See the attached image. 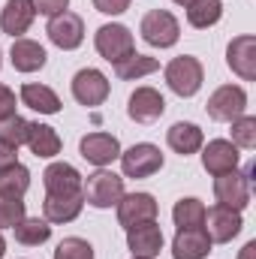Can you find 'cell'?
Here are the masks:
<instances>
[{"instance_id":"1","label":"cell","mask_w":256,"mask_h":259,"mask_svg":"<svg viewBox=\"0 0 256 259\" xmlns=\"http://www.w3.org/2000/svg\"><path fill=\"white\" fill-rule=\"evenodd\" d=\"M81 196L94 208H112L124 196V178L109 169H97L94 175H88V181H81Z\"/></svg>"},{"instance_id":"2","label":"cell","mask_w":256,"mask_h":259,"mask_svg":"<svg viewBox=\"0 0 256 259\" xmlns=\"http://www.w3.org/2000/svg\"><path fill=\"white\" fill-rule=\"evenodd\" d=\"M139 33H142V39H145L148 46H154V49H169V46L178 42L181 24H178V18H175L169 9H151V12L142 18Z\"/></svg>"},{"instance_id":"3","label":"cell","mask_w":256,"mask_h":259,"mask_svg":"<svg viewBox=\"0 0 256 259\" xmlns=\"http://www.w3.org/2000/svg\"><path fill=\"white\" fill-rule=\"evenodd\" d=\"M250 175H253V166H247L244 172L232 169L226 175H217L214 178V196H217V205H226L232 211H241L250 205Z\"/></svg>"},{"instance_id":"4","label":"cell","mask_w":256,"mask_h":259,"mask_svg":"<svg viewBox=\"0 0 256 259\" xmlns=\"http://www.w3.org/2000/svg\"><path fill=\"white\" fill-rule=\"evenodd\" d=\"M94 46L100 52V58H106L109 64H121L127 61L130 55H136V42L133 33L124 24H103L94 36Z\"/></svg>"},{"instance_id":"5","label":"cell","mask_w":256,"mask_h":259,"mask_svg":"<svg viewBox=\"0 0 256 259\" xmlns=\"http://www.w3.org/2000/svg\"><path fill=\"white\" fill-rule=\"evenodd\" d=\"M202 81H205V69L190 55H181V58H175V61L166 64V84L178 97H193L202 88Z\"/></svg>"},{"instance_id":"6","label":"cell","mask_w":256,"mask_h":259,"mask_svg":"<svg viewBox=\"0 0 256 259\" xmlns=\"http://www.w3.org/2000/svg\"><path fill=\"white\" fill-rule=\"evenodd\" d=\"M121 169L124 178H151L163 169V154L151 142H139L130 151H121Z\"/></svg>"},{"instance_id":"7","label":"cell","mask_w":256,"mask_h":259,"mask_svg":"<svg viewBox=\"0 0 256 259\" xmlns=\"http://www.w3.org/2000/svg\"><path fill=\"white\" fill-rule=\"evenodd\" d=\"M205 109H208V118L232 124L235 118L244 115V109H247V94H244V88H238V84H223V88H217V91L208 97Z\"/></svg>"},{"instance_id":"8","label":"cell","mask_w":256,"mask_h":259,"mask_svg":"<svg viewBox=\"0 0 256 259\" xmlns=\"http://www.w3.org/2000/svg\"><path fill=\"white\" fill-rule=\"evenodd\" d=\"M72 97H75V103H81V106H88V109L103 106L106 97H109V78H106L100 69H94V66L78 69V72L72 75Z\"/></svg>"},{"instance_id":"9","label":"cell","mask_w":256,"mask_h":259,"mask_svg":"<svg viewBox=\"0 0 256 259\" xmlns=\"http://www.w3.org/2000/svg\"><path fill=\"white\" fill-rule=\"evenodd\" d=\"M202 226H205L211 244H226V241H232L241 232L244 220H241V211H232L226 205H214V208L205 211V223Z\"/></svg>"},{"instance_id":"10","label":"cell","mask_w":256,"mask_h":259,"mask_svg":"<svg viewBox=\"0 0 256 259\" xmlns=\"http://www.w3.org/2000/svg\"><path fill=\"white\" fill-rule=\"evenodd\" d=\"M46 33H49V39H52L58 49L72 52V49H78V46L84 42V21H81V15H75V12H61V15H52V18H49Z\"/></svg>"},{"instance_id":"11","label":"cell","mask_w":256,"mask_h":259,"mask_svg":"<svg viewBox=\"0 0 256 259\" xmlns=\"http://www.w3.org/2000/svg\"><path fill=\"white\" fill-rule=\"evenodd\" d=\"M78 151H81V157H84L88 163L106 169L109 163H115V160L121 157V142H118V136H112V133H88V136L78 142Z\"/></svg>"},{"instance_id":"12","label":"cell","mask_w":256,"mask_h":259,"mask_svg":"<svg viewBox=\"0 0 256 259\" xmlns=\"http://www.w3.org/2000/svg\"><path fill=\"white\" fill-rule=\"evenodd\" d=\"M163 112H166V100L157 88H136L130 94L127 115L136 124H154L157 118H163Z\"/></svg>"},{"instance_id":"13","label":"cell","mask_w":256,"mask_h":259,"mask_svg":"<svg viewBox=\"0 0 256 259\" xmlns=\"http://www.w3.org/2000/svg\"><path fill=\"white\" fill-rule=\"evenodd\" d=\"M151 220H157V199L151 193L121 196V202H118V223L124 229H133L139 223H151Z\"/></svg>"},{"instance_id":"14","label":"cell","mask_w":256,"mask_h":259,"mask_svg":"<svg viewBox=\"0 0 256 259\" xmlns=\"http://www.w3.org/2000/svg\"><path fill=\"white\" fill-rule=\"evenodd\" d=\"M226 64L244 81H253L256 78V36H250V33L235 36L229 42V49H226Z\"/></svg>"},{"instance_id":"15","label":"cell","mask_w":256,"mask_h":259,"mask_svg":"<svg viewBox=\"0 0 256 259\" xmlns=\"http://www.w3.org/2000/svg\"><path fill=\"white\" fill-rule=\"evenodd\" d=\"M202 166L208 175H226L232 169H238V148L229 139H211L202 151Z\"/></svg>"},{"instance_id":"16","label":"cell","mask_w":256,"mask_h":259,"mask_svg":"<svg viewBox=\"0 0 256 259\" xmlns=\"http://www.w3.org/2000/svg\"><path fill=\"white\" fill-rule=\"evenodd\" d=\"M42 184H46V196H75L81 193V175L75 166L69 163H52L42 172Z\"/></svg>"},{"instance_id":"17","label":"cell","mask_w":256,"mask_h":259,"mask_svg":"<svg viewBox=\"0 0 256 259\" xmlns=\"http://www.w3.org/2000/svg\"><path fill=\"white\" fill-rule=\"evenodd\" d=\"M33 18H36V9L30 0H6V6L0 12V30L9 33L12 39H21V33L30 30Z\"/></svg>"},{"instance_id":"18","label":"cell","mask_w":256,"mask_h":259,"mask_svg":"<svg viewBox=\"0 0 256 259\" xmlns=\"http://www.w3.org/2000/svg\"><path fill=\"white\" fill-rule=\"evenodd\" d=\"M127 244H130V250H133V256L157 259V253L163 250V229L157 226V220L139 223V226L127 229Z\"/></svg>"},{"instance_id":"19","label":"cell","mask_w":256,"mask_h":259,"mask_svg":"<svg viewBox=\"0 0 256 259\" xmlns=\"http://www.w3.org/2000/svg\"><path fill=\"white\" fill-rule=\"evenodd\" d=\"M211 253V238L202 226L178 229L172 241V259H205Z\"/></svg>"},{"instance_id":"20","label":"cell","mask_w":256,"mask_h":259,"mask_svg":"<svg viewBox=\"0 0 256 259\" xmlns=\"http://www.w3.org/2000/svg\"><path fill=\"white\" fill-rule=\"evenodd\" d=\"M9 58H12V66H15L18 72H36V69H42L46 61H49L46 49H42L39 42H33V39H24V36L12 42Z\"/></svg>"},{"instance_id":"21","label":"cell","mask_w":256,"mask_h":259,"mask_svg":"<svg viewBox=\"0 0 256 259\" xmlns=\"http://www.w3.org/2000/svg\"><path fill=\"white\" fill-rule=\"evenodd\" d=\"M84 208V196H46L42 202V214L49 223H72Z\"/></svg>"},{"instance_id":"22","label":"cell","mask_w":256,"mask_h":259,"mask_svg":"<svg viewBox=\"0 0 256 259\" xmlns=\"http://www.w3.org/2000/svg\"><path fill=\"white\" fill-rule=\"evenodd\" d=\"M166 142H169V148H172L175 154L190 157V154H196V151L202 148L205 136H202V130L196 127V124H190V121H178V124H172V127H169Z\"/></svg>"},{"instance_id":"23","label":"cell","mask_w":256,"mask_h":259,"mask_svg":"<svg viewBox=\"0 0 256 259\" xmlns=\"http://www.w3.org/2000/svg\"><path fill=\"white\" fill-rule=\"evenodd\" d=\"M21 103L27 109H33V112H39V115H58L61 112V97L52 88L36 84V81L21 84Z\"/></svg>"},{"instance_id":"24","label":"cell","mask_w":256,"mask_h":259,"mask_svg":"<svg viewBox=\"0 0 256 259\" xmlns=\"http://www.w3.org/2000/svg\"><path fill=\"white\" fill-rule=\"evenodd\" d=\"M36 157L49 160V157H58L61 154V136L58 130L49 127V124H30L27 127V142H24Z\"/></svg>"},{"instance_id":"25","label":"cell","mask_w":256,"mask_h":259,"mask_svg":"<svg viewBox=\"0 0 256 259\" xmlns=\"http://www.w3.org/2000/svg\"><path fill=\"white\" fill-rule=\"evenodd\" d=\"M223 15V0H190L187 3V21L196 30H208L220 21Z\"/></svg>"},{"instance_id":"26","label":"cell","mask_w":256,"mask_h":259,"mask_svg":"<svg viewBox=\"0 0 256 259\" xmlns=\"http://www.w3.org/2000/svg\"><path fill=\"white\" fill-rule=\"evenodd\" d=\"M15 232V241L24 244V247H36V244H46L52 238V226L49 220H39V217H24L12 226Z\"/></svg>"},{"instance_id":"27","label":"cell","mask_w":256,"mask_h":259,"mask_svg":"<svg viewBox=\"0 0 256 259\" xmlns=\"http://www.w3.org/2000/svg\"><path fill=\"white\" fill-rule=\"evenodd\" d=\"M157 69H160V61H157V58L130 55L127 61L115 64V75H118L121 81H139V78H145V75H151V72H157Z\"/></svg>"},{"instance_id":"28","label":"cell","mask_w":256,"mask_h":259,"mask_svg":"<svg viewBox=\"0 0 256 259\" xmlns=\"http://www.w3.org/2000/svg\"><path fill=\"white\" fill-rule=\"evenodd\" d=\"M172 220L178 229H196L205 223V205L199 199H178L175 208H172Z\"/></svg>"},{"instance_id":"29","label":"cell","mask_w":256,"mask_h":259,"mask_svg":"<svg viewBox=\"0 0 256 259\" xmlns=\"http://www.w3.org/2000/svg\"><path fill=\"white\" fill-rule=\"evenodd\" d=\"M27 187H30V172H27V166H21V163H15V166H9V169H3L0 172V196H21L27 193Z\"/></svg>"},{"instance_id":"30","label":"cell","mask_w":256,"mask_h":259,"mask_svg":"<svg viewBox=\"0 0 256 259\" xmlns=\"http://www.w3.org/2000/svg\"><path fill=\"white\" fill-rule=\"evenodd\" d=\"M232 145L250 151L256 148V118L253 115H241L232 121Z\"/></svg>"},{"instance_id":"31","label":"cell","mask_w":256,"mask_h":259,"mask_svg":"<svg viewBox=\"0 0 256 259\" xmlns=\"http://www.w3.org/2000/svg\"><path fill=\"white\" fill-rule=\"evenodd\" d=\"M27 127H30V121H24V118H18V115L0 121V142H6V145H12V148L24 145V142H27Z\"/></svg>"},{"instance_id":"32","label":"cell","mask_w":256,"mask_h":259,"mask_svg":"<svg viewBox=\"0 0 256 259\" xmlns=\"http://www.w3.org/2000/svg\"><path fill=\"white\" fill-rule=\"evenodd\" d=\"M24 217V202L18 196H0V229H12Z\"/></svg>"},{"instance_id":"33","label":"cell","mask_w":256,"mask_h":259,"mask_svg":"<svg viewBox=\"0 0 256 259\" xmlns=\"http://www.w3.org/2000/svg\"><path fill=\"white\" fill-rule=\"evenodd\" d=\"M55 259H94V247L84 238H64L55 250Z\"/></svg>"},{"instance_id":"34","label":"cell","mask_w":256,"mask_h":259,"mask_svg":"<svg viewBox=\"0 0 256 259\" xmlns=\"http://www.w3.org/2000/svg\"><path fill=\"white\" fill-rule=\"evenodd\" d=\"M33 3V9L39 12V15H61V12H66V6H69V0H30Z\"/></svg>"},{"instance_id":"35","label":"cell","mask_w":256,"mask_h":259,"mask_svg":"<svg viewBox=\"0 0 256 259\" xmlns=\"http://www.w3.org/2000/svg\"><path fill=\"white\" fill-rule=\"evenodd\" d=\"M130 3L133 0H94L97 12H103V15H121L130 9Z\"/></svg>"},{"instance_id":"36","label":"cell","mask_w":256,"mask_h":259,"mask_svg":"<svg viewBox=\"0 0 256 259\" xmlns=\"http://www.w3.org/2000/svg\"><path fill=\"white\" fill-rule=\"evenodd\" d=\"M12 115H15V94L6 84H0V121H6Z\"/></svg>"},{"instance_id":"37","label":"cell","mask_w":256,"mask_h":259,"mask_svg":"<svg viewBox=\"0 0 256 259\" xmlns=\"http://www.w3.org/2000/svg\"><path fill=\"white\" fill-rule=\"evenodd\" d=\"M15 163H18V148H12V145L0 142V172H3V169H9V166H15Z\"/></svg>"},{"instance_id":"38","label":"cell","mask_w":256,"mask_h":259,"mask_svg":"<svg viewBox=\"0 0 256 259\" xmlns=\"http://www.w3.org/2000/svg\"><path fill=\"white\" fill-rule=\"evenodd\" d=\"M256 256V241H247V244H244V250H241V256L238 259H253Z\"/></svg>"},{"instance_id":"39","label":"cell","mask_w":256,"mask_h":259,"mask_svg":"<svg viewBox=\"0 0 256 259\" xmlns=\"http://www.w3.org/2000/svg\"><path fill=\"white\" fill-rule=\"evenodd\" d=\"M3 253H6V241H3V235H0V259H3Z\"/></svg>"},{"instance_id":"40","label":"cell","mask_w":256,"mask_h":259,"mask_svg":"<svg viewBox=\"0 0 256 259\" xmlns=\"http://www.w3.org/2000/svg\"><path fill=\"white\" fill-rule=\"evenodd\" d=\"M175 3H181V6H187V3H190V0H175Z\"/></svg>"},{"instance_id":"41","label":"cell","mask_w":256,"mask_h":259,"mask_svg":"<svg viewBox=\"0 0 256 259\" xmlns=\"http://www.w3.org/2000/svg\"><path fill=\"white\" fill-rule=\"evenodd\" d=\"M133 259H151V256H133Z\"/></svg>"}]
</instances>
